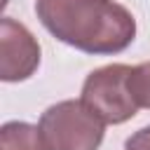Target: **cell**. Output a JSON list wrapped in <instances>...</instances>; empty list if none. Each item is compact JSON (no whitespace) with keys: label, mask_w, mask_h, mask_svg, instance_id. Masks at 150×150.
<instances>
[{"label":"cell","mask_w":150,"mask_h":150,"mask_svg":"<svg viewBox=\"0 0 150 150\" xmlns=\"http://www.w3.org/2000/svg\"><path fill=\"white\" fill-rule=\"evenodd\" d=\"M40 23L84 54H120L136 38L131 12L115 0H35Z\"/></svg>","instance_id":"6da1fadb"},{"label":"cell","mask_w":150,"mask_h":150,"mask_svg":"<svg viewBox=\"0 0 150 150\" xmlns=\"http://www.w3.org/2000/svg\"><path fill=\"white\" fill-rule=\"evenodd\" d=\"M47 150H98L105 122L82 101H59L38 122Z\"/></svg>","instance_id":"7a4b0ae2"},{"label":"cell","mask_w":150,"mask_h":150,"mask_svg":"<svg viewBox=\"0 0 150 150\" xmlns=\"http://www.w3.org/2000/svg\"><path fill=\"white\" fill-rule=\"evenodd\" d=\"M129 75L131 66L124 63H110L91 70L82 84L80 101L91 112H96L105 124H122L131 120L138 105L134 103L129 91Z\"/></svg>","instance_id":"3957f363"},{"label":"cell","mask_w":150,"mask_h":150,"mask_svg":"<svg viewBox=\"0 0 150 150\" xmlns=\"http://www.w3.org/2000/svg\"><path fill=\"white\" fill-rule=\"evenodd\" d=\"M40 66V45L33 33L14 21L2 16L0 21V77L5 82L28 80Z\"/></svg>","instance_id":"277c9868"},{"label":"cell","mask_w":150,"mask_h":150,"mask_svg":"<svg viewBox=\"0 0 150 150\" xmlns=\"http://www.w3.org/2000/svg\"><path fill=\"white\" fill-rule=\"evenodd\" d=\"M0 150H47L40 129L28 122H5L0 129Z\"/></svg>","instance_id":"5b68a950"},{"label":"cell","mask_w":150,"mask_h":150,"mask_svg":"<svg viewBox=\"0 0 150 150\" xmlns=\"http://www.w3.org/2000/svg\"><path fill=\"white\" fill-rule=\"evenodd\" d=\"M129 91H131V98L138 108H150V61L131 68Z\"/></svg>","instance_id":"8992f818"},{"label":"cell","mask_w":150,"mask_h":150,"mask_svg":"<svg viewBox=\"0 0 150 150\" xmlns=\"http://www.w3.org/2000/svg\"><path fill=\"white\" fill-rule=\"evenodd\" d=\"M124 150H150V127L138 129L124 143Z\"/></svg>","instance_id":"52a82bcc"}]
</instances>
